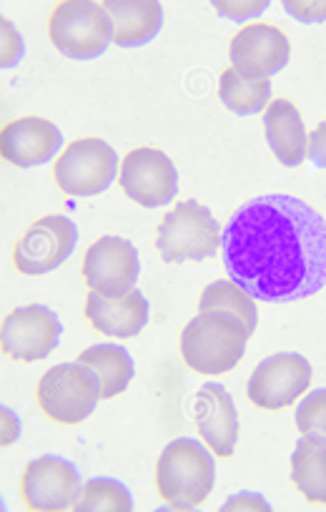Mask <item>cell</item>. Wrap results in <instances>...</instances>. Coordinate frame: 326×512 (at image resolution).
Returning a JSON list of instances; mask_svg holds the SVG:
<instances>
[{
    "label": "cell",
    "mask_w": 326,
    "mask_h": 512,
    "mask_svg": "<svg viewBox=\"0 0 326 512\" xmlns=\"http://www.w3.org/2000/svg\"><path fill=\"white\" fill-rule=\"evenodd\" d=\"M63 324L56 312L43 304L18 307L3 319L0 344L6 357L16 362H38L46 359L61 344Z\"/></svg>",
    "instance_id": "obj_12"
},
{
    "label": "cell",
    "mask_w": 326,
    "mask_h": 512,
    "mask_svg": "<svg viewBox=\"0 0 326 512\" xmlns=\"http://www.w3.org/2000/svg\"><path fill=\"white\" fill-rule=\"evenodd\" d=\"M48 36L56 51L71 61H93L113 43V23L103 3L63 0L48 18Z\"/></svg>",
    "instance_id": "obj_5"
},
{
    "label": "cell",
    "mask_w": 326,
    "mask_h": 512,
    "mask_svg": "<svg viewBox=\"0 0 326 512\" xmlns=\"http://www.w3.org/2000/svg\"><path fill=\"white\" fill-rule=\"evenodd\" d=\"M53 179L68 196L76 199L98 196L118 179V156L103 139L71 141L56 159Z\"/></svg>",
    "instance_id": "obj_7"
},
{
    "label": "cell",
    "mask_w": 326,
    "mask_h": 512,
    "mask_svg": "<svg viewBox=\"0 0 326 512\" xmlns=\"http://www.w3.org/2000/svg\"><path fill=\"white\" fill-rule=\"evenodd\" d=\"M23 56V38L8 18H3V68H13Z\"/></svg>",
    "instance_id": "obj_26"
},
{
    "label": "cell",
    "mask_w": 326,
    "mask_h": 512,
    "mask_svg": "<svg viewBox=\"0 0 326 512\" xmlns=\"http://www.w3.org/2000/svg\"><path fill=\"white\" fill-rule=\"evenodd\" d=\"M224 231L209 206L196 199L179 201L156 229V249L163 262H204L219 254Z\"/></svg>",
    "instance_id": "obj_4"
},
{
    "label": "cell",
    "mask_w": 326,
    "mask_h": 512,
    "mask_svg": "<svg viewBox=\"0 0 326 512\" xmlns=\"http://www.w3.org/2000/svg\"><path fill=\"white\" fill-rule=\"evenodd\" d=\"M284 11L301 23L326 21V3H284Z\"/></svg>",
    "instance_id": "obj_27"
},
{
    "label": "cell",
    "mask_w": 326,
    "mask_h": 512,
    "mask_svg": "<svg viewBox=\"0 0 326 512\" xmlns=\"http://www.w3.org/2000/svg\"><path fill=\"white\" fill-rule=\"evenodd\" d=\"M269 8V3H216V11L224 13L234 21H246V18L261 16Z\"/></svg>",
    "instance_id": "obj_28"
},
{
    "label": "cell",
    "mask_w": 326,
    "mask_h": 512,
    "mask_svg": "<svg viewBox=\"0 0 326 512\" xmlns=\"http://www.w3.org/2000/svg\"><path fill=\"white\" fill-rule=\"evenodd\" d=\"M266 144L284 166H299L309 156V134L299 108L289 98H276L264 111Z\"/></svg>",
    "instance_id": "obj_18"
},
{
    "label": "cell",
    "mask_w": 326,
    "mask_h": 512,
    "mask_svg": "<svg viewBox=\"0 0 326 512\" xmlns=\"http://www.w3.org/2000/svg\"><path fill=\"white\" fill-rule=\"evenodd\" d=\"M294 417L301 435H316L326 440V387L301 397Z\"/></svg>",
    "instance_id": "obj_25"
},
{
    "label": "cell",
    "mask_w": 326,
    "mask_h": 512,
    "mask_svg": "<svg viewBox=\"0 0 326 512\" xmlns=\"http://www.w3.org/2000/svg\"><path fill=\"white\" fill-rule=\"evenodd\" d=\"M221 249L229 279L261 302H299L326 287V221L296 196L269 194L241 206Z\"/></svg>",
    "instance_id": "obj_1"
},
{
    "label": "cell",
    "mask_w": 326,
    "mask_h": 512,
    "mask_svg": "<svg viewBox=\"0 0 326 512\" xmlns=\"http://www.w3.org/2000/svg\"><path fill=\"white\" fill-rule=\"evenodd\" d=\"M78 512H131L133 495L116 477H91L83 482L81 497L76 507Z\"/></svg>",
    "instance_id": "obj_24"
},
{
    "label": "cell",
    "mask_w": 326,
    "mask_h": 512,
    "mask_svg": "<svg viewBox=\"0 0 326 512\" xmlns=\"http://www.w3.org/2000/svg\"><path fill=\"white\" fill-rule=\"evenodd\" d=\"M189 412L204 445L216 457L229 460L239 442V412L229 390L219 382L204 384L191 400Z\"/></svg>",
    "instance_id": "obj_15"
},
{
    "label": "cell",
    "mask_w": 326,
    "mask_h": 512,
    "mask_svg": "<svg viewBox=\"0 0 326 512\" xmlns=\"http://www.w3.org/2000/svg\"><path fill=\"white\" fill-rule=\"evenodd\" d=\"M221 510H271V505L259 492H239V495L229 497Z\"/></svg>",
    "instance_id": "obj_30"
},
{
    "label": "cell",
    "mask_w": 326,
    "mask_h": 512,
    "mask_svg": "<svg viewBox=\"0 0 326 512\" xmlns=\"http://www.w3.org/2000/svg\"><path fill=\"white\" fill-rule=\"evenodd\" d=\"M138 274H141L138 251L123 236H101L88 246L83 256V279L88 289L106 297H118L136 289Z\"/></svg>",
    "instance_id": "obj_13"
},
{
    "label": "cell",
    "mask_w": 326,
    "mask_h": 512,
    "mask_svg": "<svg viewBox=\"0 0 326 512\" xmlns=\"http://www.w3.org/2000/svg\"><path fill=\"white\" fill-rule=\"evenodd\" d=\"M78 362L96 372L103 400H113L121 392H126L133 374H136L133 357L121 344H93L78 354Z\"/></svg>",
    "instance_id": "obj_20"
},
{
    "label": "cell",
    "mask_w": 326,
    "mask_h": 512,
    "mask_svg": "<svg viewBox=\"0 0 326 512\" xmlns=\"http://www.w3.org/2000/svg\"><path fill=\"white\" fill-rule=\"evenodd\" d=\"M18 435H21V422H18L16 412L3 407V447L13 445L18 440Z\"/></svg>",
    "instance_id": "obj_31"
},
{
    "label": "cell",
    "mask_w": 326,
    "mask_h": 512,
    "mask_svg": "<svg viewBox=\"0 0 326 512\" xmlns=\"http://www.w3.org/2000/svg\"><path fill=\"white\" fill-rule=\"evenodd\" d=\"M148 317H151V307L138 289L118 294V297L91 292L86 299V319L96 332L106 334V337H138L148 324Z\"/></svg>",
    "instance_id": "obj_17"
},
{
    "label": "cell",
    "mask_w": 326,
    "mask_h": 512,
    "mask_svg": "<svg viewBox=\"0 0 326 512\" xmlns=\"http://www.w3.org/2000/svg\"><path fill=\"white\" fill-rule=\"evenodd\" d=\"M36 400L43 415L58 425H81L93 415L101 397V382L86 364L63 362L48 369L36 387Z\"/></svg>",
    "instance_id": "obj_6"
},
{
    "label": "cell",
    "mask_w": 326,
    "mask_h": 512,
    "mask_svg": "<svg viewBox=\"0 0 326 512\" xmlns=\"http://www.w3.org/2000/svg\"><path fill=\"white\" fill-rule=\"evenodd\" d=\"M309 161L316 169H326V121L311 131L309 136Z\"/></svg>",
    "instance_id": "obj_29"
},
{
    "label": "cell",
    "mask_w": 326,
    "mask_h": 512,
    "mask_svg": "<svg viewBox=\"0 0 326 512\" xmlns=\"http://www.w3.org/2000/svg\"><path fill=\"white\" fill-rule=\"evenodd\" d=\"M81 472L73 462L56 455H43L28 462L21 477L23 502L28 510L63 512L73 510L81 497Z\"/></svg>",
    "instance_id": "obj_11"
},
{
    "label": "cell",
    "mask_w": 326,
    "mask_h": 512,
    "mask_svg": "<svg viewBox=\"0 0 326 512\" xmlns=\"http://www.w3.org/2000/svg\"><path fill=\"white\" fill-rule=\"evenodd\" d=\"M311 379L314 369L309 359L296 352H279L256 364L246 384V395L259 410L279 412L309 392Z\"/></svg>",
    "instance_id": "obj_9"
},
{
    "label": "cell",
    "mask_w": 326,
    "mask_h": 512,
    "mask_svg": "<svg viewBox=\"0 0 326 512\" xmlns=\"http://www.w3.org/2000/svg\"><path fill=\"white\" fill-rule=\"evenodd\" d=\"M78 226L71 216L48 214L33 221L13 246V264L21 274L41 277L61 267L76 251Z\"/></svg>",
    "instance_id": "obj_8"
},
{
    "label": "cell",
    "mask_w": 326,
    "mask_h": 512,
    "mask_svg": "<svg viewBox=\"0 0 326 512\" xmlns=\"http://www.w3.org/2000/svg\"><path fill=\"white\" fill-rule=\"evenodd\" d=\"M219 98L236 116H254L271 103V81L246 78L234 68H226L219 78Z\"/></svg>",
    "instance_id": "obj_23"
},
{
    "label": "cell",
    "mask_w": 326,
    "mask_h": 512,
    "mask_svg": "<svg viewBox=\"0 0 326 512\" xmlns=\"http://www.w3.org/2000/svg\"><path fill=\"white\" fill-rule=\"evenodd\" d=\"M123 194L146 209H158L179 194V171L174 161L153 146H138L123 156L118 171Z\"/></svg>",
    "instance_id": "obj_10"
},
{
    "label": "cell",
    "mask_w": 326,
    "mask_h": 512,
    "mask_svg": "<svg viewBox=\"0 0 326 512\" xmlns=\"http://www.w3.org/2000/svg\"><path fill=\"white\" fill-rule=\"evenodd\" d=\"M199 312L231 314V317H236L244 324L249 334H254L256 322H259L256 299L251 297L244 287H239L234 279H219V282L209 284V287L201 292Z\"/></svg>",
    "instance_id": "obj_22"
},
{
    "label": "cell",
    "mask_w": 326,
    "mask_h": 512,
    "mask_svg": "<svg viewBox=\"0 0 326 512\" xmlns=\"http://www.w3.org/2000/svg\"><path fill=\"white\" fill-rule=\"evenodd\" d=\"M291 482L314 505H326V440L304 435L291 455Z\"/></svg>",
    "instance_id": "obj_21"
},
{
    "label": "cell",
    "mask_w": 326,
    "mask_h": 512,
    "mask_svg": "<svg viewBox=\"0 0 326 512\" xmlns=\"http://www.w3.org/2000/svg\"><path fill=\"white\" fill-rule=\"evenodd\" d=\"M231 68L246 78H266L284 71L291 58L289 38L271 23H251L241 28L229 48Z\"/></svg>",
    "instance_id": "obj_14"
},
{
    "label": "cell",
    "mask_w": 326,
    "mask_h": 512,
    "mask_svg": "<svg viewBox=\"0 0 326 512\" xmlns=\"http://www.w3.org/2000/svg\"><path fill=\"white\" fill-rule=\"evenodd\" d=\"M113 23V43L121 48H141L163 28V6L156 0H108L103 3Z\"/></svg>",
    "instance_id": "obj_19"
},
{
    "label": "cell",
    "mask_w": 326,
    "mask_h": 512,
    "mask_svg": "<svg viewBox=\"0 0 326 512\" xmlns=\"http://www.w3.org/2000/svg\"><path fill=\"white\" fill-rule=\"evenodd\" d=\"M249 337L244 324L231 314L199 312L181 332V357L196 374L219 377L241 362Z\"/></svg>",
    "instance_id": "obj_3"
},
{
    "label": "cell",
    "mask_w": 326,
    "mask_h": 512,
    "mask_svg": "<svg viewBox=\"0 0 326 512\" xmlns=\"http://www.w3.org/2000/svg\"><path fill=\"white\" fill-rule=\"evenodd\" d=\"M216 485V455L194 437H179L163 447L156 462V490L174 510L204 505Z\"/></svg>",
    "instance_id": "obj_2"
},
{
    "label": "cell",
    "mask_w": 326,
    "mask_h": 512,
    "mask_svg": "<svg viewBox=\"0 0 326 512\" xmlns=\"http://www.w3.org/2000/svg\"><path fill=\"white\" fill-rule=\"evenodd\" d=\"M61 146V128L41 116L16 118V121H8L0 131V154L18 169L48 164L61 151Z\"/></svg>",
    "instance_id": "obj_16"
}]
</instances>
